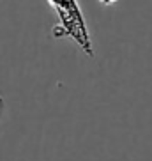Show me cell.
I'll return each mask as SVG.
<instances>
[{
    "instance_id": "cell-2",
    "label": "cell",
    "mask_w": 152,
    "mask_h": 161,
    "mask_svg": "<svg viewBox=\"0 0 152 161\" xmlns=\"http://www.w3.org/2000/svg\"><path fill=\"white\" fill-rule=\"evenodd\" d=\"M4 112H5V99L2 97V96H0V119H2Z\"/></svg>"
},
{
    "instance_id": "cell-1",
    "label": "cell",
    "mask_w": 152,
    "mask_h": 161,
    "mask_svg": "<svg viewBox=\"0 0 152 161\" xmlns=\"http://www.w3.org/2000/svg\"><path fill=\"white\" fill-rule=\"evenodd\" d=\"M48 4L52 5L55 14L58 18V25L53 27V37H69L81 48V52L94 57V46L89 29H87L85 16L80 9L78 0H48Z\"/></svg>"
}]
</instances>
